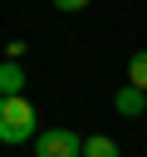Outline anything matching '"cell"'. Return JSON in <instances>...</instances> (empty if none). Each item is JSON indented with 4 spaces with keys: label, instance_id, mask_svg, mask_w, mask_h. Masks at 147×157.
Returning a JSON list of instances; mask_svg holds the SVG:
<instances>
[{
    "label": "cell",
    "instance_id": "cell-1",
    "mask_svg": "<svg viewBox=\"0 0 147 157\" xmlns=\"http://www.w3.org/2000/svg\"><path fill=\"white\" fill-rule=\"evenodd\" d=\"M39 137V118L29 108V98H0V142H29Z\"/></svg>",
    "mask_w": 147,
    "mask_h": 157
},
{
    "label": "cell",
    "instance_id": "cell-2",
    "mask_svg": "<svg viewBox=\"0 0 147 157\" xmlns=\"http://www.w3.org/2000/svg\"><path fill=\"white\" fill-rule=\"evenodd\" d=\"M34 157H83V137L69 128H49L34 137Z\"/></svg>",
    "mask_w": 147,
    "mask_h": 157
},
{
    "label": "cell",
    "instance_id": "cell-3",
    "mask_svg": "<svg viewBox=\"0 0 147 157\" xmlns=\"http://www.w3.org/2000/svg\"><path fill=\"white\" fill-rule=\"evenodd\" d=\"M113 108H118L123 118H142V113H147V93L132 88V83H123V88L113 93Z\"/></svg>",
    "mask_w": 147,
    "mask_h": 157
},
{
    "label": "cell",
    "instance_id": "cell-4",
    "mask_svg": "<svg viewBox=\"0 0 147 157\" xmlns=\"http://www.w3.org/2000/svg\"><path fill=\"white\" fill-rule=\"evenodd\" d=\"M0 98H24V69L0 59Z\"/></svg>",
    "mask_w": 147,
    "mask_h": 157
},
{
    "label": "cell",
    "instance_id": "cell-5",
    "mask_svg": "<svg viewBox=\"0 0 147 157\" xmlns=\"http://www.w3.org/2000/svg\"><path fill=\"white\" fill-rule=\"evenodd\" d=\"M83 157H123V152H118V142H113V137L88 132V137H83Z\"/></svg>",
    "mask_w": 147,
    "mask_h": 157
},
{
    "label": "cell",
    "instance_id": "cell-6",
    "mask_svg": "<svg viewBox=\"0 0 147 157\" xmlns=\"http://www.w3.org/2000/svg\"><path fill=\"white\" fill-rule=\"evenodd\" d=\"M127 83H132V88H142V93H147V49H137V54H132V59H127Z\"/></svg>",
    "mask_w": 147,
    "mask_h": 157
},
{
    "label": "cell",
    "instance_id": "cell-7",
    "mask_svg": "<svg viewBox=\"0 0 147 157\" xmlns=\"http://www.w3.org/2000/svg\"><path fill=\"white\" fill-rule=\"evenodd\" d=\"M93 0H54V10H64V15H74V10H88Z\"/></svg>",
    "mask_w": 147,
    "mask_h": 157
},
{
    "label": "cell",
    "instance_id": "cell-8",
    "mask_svg": "<svg viewBox=\"0 0 147 157\" xmlns=\"http://www.w3.org/2000/svg\"><path fill=\"white\" fill-rule=\"evenodd\" d=\"M20 54H24V44H20V39H10V44H5V59H10V64H20Z\"/></svg>",
    "mask_w": 147,
    "mask_h": 157
}]
</instances>
